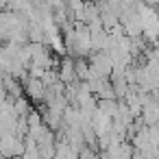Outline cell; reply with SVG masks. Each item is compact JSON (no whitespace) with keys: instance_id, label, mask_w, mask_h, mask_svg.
<instances>
[{"instance_id":"6da1fadb","label":"cell","mask_w":159,"mask_h":159,"mask_svg":"<svg viewBox=\"0 0 159 159\" xmlns=\"http://www.w3.org/2000/svg\"><path fill=\"white\" fill-rule=\"evenodd\" d=\"M46 92H48V85L42 81V79H33V76H29L26 81H24V94H26V98L29 100H44L46 98Z\"/></svg>"}]
</instances>
